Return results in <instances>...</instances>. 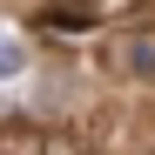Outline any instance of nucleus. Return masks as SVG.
I'll use <instances>...</instances> for the list:
<instances>
[{"label": "nucleus", "instance_id": "1", "mask_svg": "<svg viewBox=\"0 0 155 155\" xmlns=\"http://www.w3.org/2000/svg\"><path fill=\"white\" fill-rule=\"evenodd\" d=\"M121 68H128V74H142V81H155V34H128Z\"/></svg>", "mask_w": 155, "mask_h": 155}]
</instances>
